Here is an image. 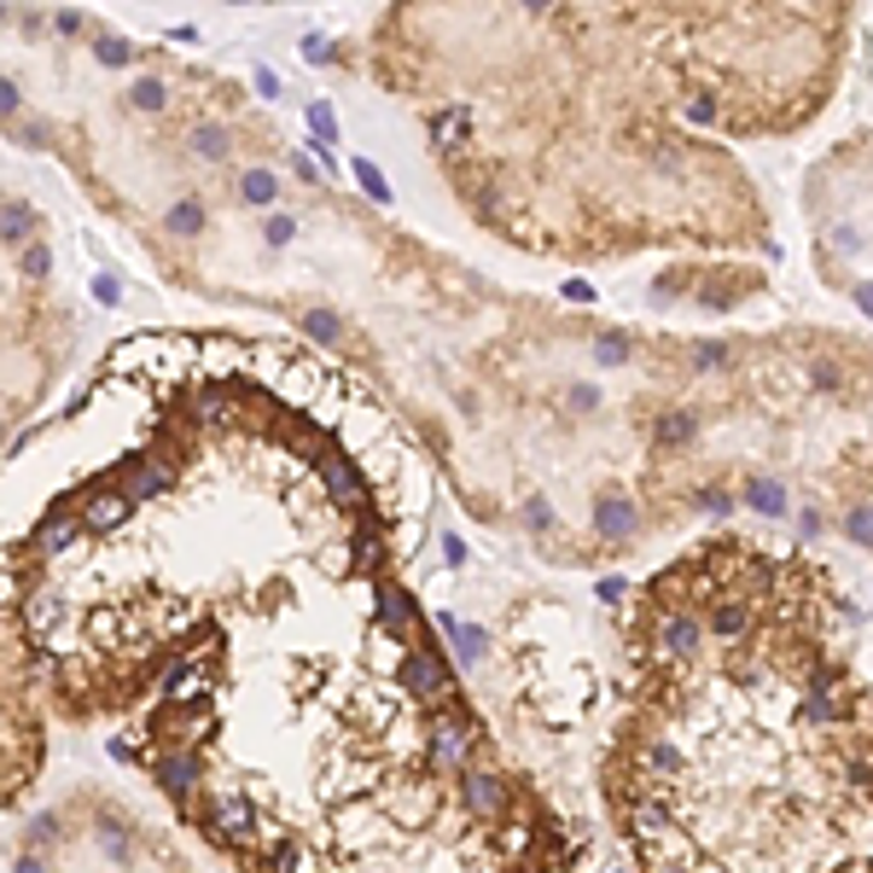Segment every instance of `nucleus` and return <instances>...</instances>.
<instances>
[{"label":"nucleus","instance_id":"7","mask_svg":"<svg viewBox=\"0 0 873 873\" xmlns=\"http://www.w3.org/2000/svg\"><path fill=\"white\" fill-rule=\"evenodd\" d=\"M76 356V304L47 216L7 193V431L24 436Z\"/></svg>","mask_w":873,"mask_h":873},{"label":"nucleus","instance_id":"1","mask_svg":"<svg viewBox=\"0 0 873 873\" xmlns=\"http://www.w3.org/2000/svg\"><path fill=\"white\" fill-rule=\"evenodd\" d=\"M7 134L170 285L339 356L542 565H624L699 518L873 560L862 327L676 332L501 285L344 193L222 64L94 12H7Z\"/></svg>","mask_w":873,"mask_h":873},{"label":"nucleus","instance_id":"5","mask_svg":"<svg viewBox=\"0 0 873 873\" xmlns=\"http://www.w3.org/2000/svg\"><path fill=\"white\" fill-rule=\"evenodd\" d=\"M600 810L635 873H873V669L803 542L728 525L624 600Z\"/></svg>","mask_w":873,"mask_h":873},{"label":"nucleus","instance_id":"3","mask_svg":"<svg viewBox=\"0 0 873 873\" xmlns=\"http://www.w3.org/2000/svg\"><path fill=\"white\" fill-rule=\"evenodd\" d=\"M233 873H582L577 815L501 746L408 577L233 624L111 734Z\"/></svg>","mask_w":873,"mask_h":873},{"label":"nucleus","instance_id":"2","mask_svg":"<svg viewBox=\"0 0 873 873\" xmlns=\"http://www.w3.org/2000/svg\"><path fill=\"white\" fill-rule=\"evenodd\" d=\"M436 466L339 356L262 327H128L7 448V652L71 728H123L198 647L402 577Z\"/></svg>","mask_w":873,"mask_h":873},{"label":"nucleus","instance_id":"8","mask_svg":"<svg viewBox=\"0 0 873 873\" xmlns=\"http://www.w3.org/2000/svg\"><path fill=\"white\" fill-rule=\"evenodd\" d=\"M12 873H205L175 833L140 815L111 786H64L24 821Z\"/></svg>","mask_w":873,"mask_h":873},{"label":"nucleus","instance_id":"4","mask_svg":"<svg viewBox=\"0 0 873 873\" xmlns=\"http://www.w3.org/2000/svg\"><path fill=\"white\" fill-rule=\"evenodd\" d=\"M344 64L402 99L455 205L542 262L664 257V304L734 315L775 285V210L704 134L647 7H384Z\"/></svg>","mask_w":873,"mask_h":873},{"label":"nucleus","instance_id":"6","mask_svg":"<svg viewBox=\"0 0 873 873\" xmlns=\"http://www.w3.org/2000/svg\"><path fill=\"white\" fill-rule=\"evenodd\" d=\"M647 29L693 99L704 134L728 146L792 140L821 123L845 82L850 7H647Z\"/></svg>","mask_w":873,"mask_h":873},{"label":"nucleus","instance_id":"9","mask_svg":"<svg viewBox=\"0 0 873 873\" xmlns=\"http://www.w3.org/2000/svg\"><path fill=\"white\" fill-rule=\"evenodd\" d=\"M798 216L815 280L873 332V123L838 134L803 170Z\"/></svg>","mask_w":873,"mask_h":873}]
</instances>
